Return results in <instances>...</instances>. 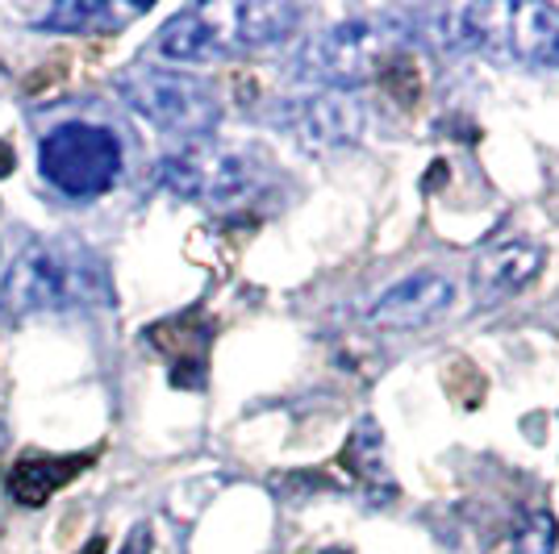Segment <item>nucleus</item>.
I'll return each mask as SVG.
<instances>
[{
    "mask_svg": "<svg viewBox=\"0 0 559 554\" xmlns=\"http://www.w3.org/2000/svg\"><path fill=\"white\" fill-rule=\"evenodd\" d=\"M13 167H17V155H13V146H9V142H0V180H4Z\"/></svg>",
    "mask_w": 559,
    "mask_h": 554,
    "instance_id": "nucleus-19",
    "label": "nucleus"
},
{
    "mask_svg": "<svg viewBox=\"0 0 559 554\" xmlns=\"http://www.w3.org/2000/svg\"><path fill=\"white\" fill-rule=\"evenodd\" d=\"M322 554H347V551H338V546H334V551H322Z\"/></svg>",
    "mask_w": 559,
    "mask_h": 554,
    "instance_id": "nucleus-21",
    "label": "nucleus"
},
{
    "mask_svg": "<svg viewBox=\"0 0 559 554\" xmlns=\"http://www.w3.org/2000/svg\"><path fill=\"white\" fill-rule=\"evenodd\" d=\"M38 171L50 188L75 201H93L109 192L121 176V142L105 125L68 121L55 125L38 146Z\"/></svg>",
    "mask_w": 559,
    "mask_h": 554,
    "instance_id": "nucleus-5",
    "label": "nucleus"
},
{
    "mask_svg": "<svg viewBox=\"0 0 559 554\" xmlns=\"http://www.w3.org/2000/svg\"><path fill=\"white\" fill-rule=\"evenodd\" d=\"M146 338L171 359V384H176V388H201V384H205L213 329H210V322H201L197 309L171 317V322L151 325Z\"/></svg>",
    "mask_w": 559,
    "mask_h": 554,
    "instance_id": "nucleus-12",
    "label": "nucleus"
},
{
    "mask_svg": "<svg viewBox=\"0 0 559 554\" xmlns=\"http://www.w3.org/2000/svg\"><path fill=\"white\" fill-rule=\"evenodd\" d=\"M151 4H130V0H59L38 17V29L50 34H117L130 22H139Z\"/></svg>",
    "mask_w": 559,
    "mask_h": 554,
    "instance_id": "nucleus-13",
    "label": "nucleus"
},
{
    "mask_svg": "<svg viewBox=\"0 0 559 554\" xmlns=\"http://www.w3.org/2000/svg\"><path fill=\"white\" fill-rule=\"evenodd\" d=\"M117 96L151 125H159L164 134H180L192 142L210 138L222 121L217 88L192 71L134 63L117 75Z\"/></svg>",
    "mask_w": 559,
    "mask_h": 554,
    "instance_id": "nucleus-3",
    "label": "nucleus"
},
{
    "mask_svg": "<svg viewBox=\"0 0 559 554\" xmlns=\"http://www.w3.org/2000/svg\"><path fill=\"white\" fill-rule=\"evenodd\" d=\"M384 55H389V34L376 22L350 17L309 38L293 59V75L301 84H318L322 93H355L380 75Z\"/></svg>",
    "mask_w": 559,
    "mask_h": 554,
    "instance_id": "nucleus-6",
    "label": "nucleus"
},
{
    "mask_svg": "<svg viewBox=\"0 0 559 554\" xmlns=\"http://www.w3.org/2000/svg\"><path fill=\"white\" fill-rule=\"evenodd\" d=\"M121 554H151V530L139 526V530L130 533V542H126V551Z\"/></svg>",
    "mask_w": 559,
    "mask_h": 554,
    "instance_id": "nucleus-18",
    "label": "nucleus"
},
{
    "mask_svg": "<svg viewBox=\"0 0 559 554\" xmlns=\"http://www.w3.org/2000/svg\"><path fill=\"white\" fill-rule=\"evenodd\" d=\"M543 263H547V251L531 238L492 242L472 258V292L480 304H506L535 284Z\"/></svg>",
    "mask_w": 559,
    "mask_h": 554,
    "instance_id": "nucleus-9",
    "label": "nucleus"
},
{
    "mask_svg": "<svg viewBox=\"0 0 559 554\" xmlns=\"http://www.w3.org/2000/svg\"><path fill=\"white\" fill-rule=\"evenodd\" d=\"M96 459V450H84V455H47V450H25L13 459L9 475H4V487L9 496L25 508H43L59 492L68 487L88 462Z\"/></svg>",
    "mask_w": 559,
    "mask_h": 554,
    "instance_id": "nucleus-11",
    "label": "nucleus"
},
{
    "mask_svg": "<svg viewBox=\"0 0 559 554\" xmlns=\"http://www.w3.org/2000/svg\"><path fill=\"white\" fill-rule=\"evenodd\" d=\"M376 80H380V88L393 96L401 109H414V105H418L421 75H418V63H414V55H409V50H389Z\"/></svg>",
    "mask_w": 559,
    "mask_h": 554,
    "instance_id": "nucleus-15",
    "label": "nucleus"
},
{
    "mask_svg": "<svg viewBox=\"0 0 559 554\" xmlns=\"http://www.w3.org/2000/svg\"><path fill=\"white\" fill-rule=\"evenodd\" d=\"M276 121L305 150H343L350 142H359L368 113L355 93H309L284 100L276 109Z\"/></svg>",
    "mask_w": 559,
    "mask_h": 554,
    "instance_id": "nucleus-7",
    "label": "nucleus"
},
{
    "mask_svg": "<svg viewBox=\"0 0 559 554\" xmlns=\"http://www.w3.org/2000/svg\"><path fill=\"white\" fill-rule=\"evenodd\" d=\"M559 521L551 508H526L522 526L513 530V554H556Z\"/></svg>",
    "mask_w": 559,
    "mask_h": 554,
    "instance_id": "nucleus-16",
    "label": "nucleus"
},
{
    "mask_svg": "<svg viewBox=\"0 0 559 554\" xmlns=\"http://www.w3.org/2000/svg\"><path fill=\"white\" fill-rule=\"evenodd\" d=\"M455 309V284L443 272L421 267L414 276L389 284L364 313V322L372 329H426V325L443 322L447 313Z\"/></svg>",
    "mask_w": 559,
    "mask_h": 554,
    "instance_id": "nucleus-8",
    "label": "nucleus"
},
{
    "mask_svg": "<svg viewBox=\"0 0 559 554\" xmlns=\"http://www.w3.org/2000/svg\"><path fill=\"white\" fill-rule=\"evenodd\" d=\"M114 304L105 258L71 238H47L25 246L0 276V322L22 325L34 317H71Z\"/></svg>",
    "mask_w": 559,
    "mask_h": 554,
    "instance_id": "nucleus-1",
    "label": "nucleus"
},
{
    "mask_svg": "<svg viewBox=\"0 0 559 554\" xmlns=\"http://www.w3.org/2000/svg\"><path fill=\"white\" fill-rule=\"evenodd\" d=\"M301 9L288 0H217V4H192L155 38V50L171 63H213L230 55L280 47L297 34Z\"/></svg>",
    "mask_w": 559,
    "mask_h": 554,
    "instance_id": "nucleus-2",
    "label": "nucleus"
},
{
    "mask_svg": "<svg viewBox=\"0 0 559 554\" xmlns=\"http://www.w3.org/2000/svg\"><path fill=\"white\" fill-rule=\"evenodd\" d=\"M556 71H559V59H556Z\"/></svg>",
    "mask_w": 559,
    "mask_h": 554,
    "instance_id": "nucleus-22",
    "label": "nucleus"
},
{
    "mask_svg": "<svg viewBox=\"0 0 559 554\" xmlns=\"http://www.w3.org/2000/svg\"><path fill=\"white\" fill-rule=\"evenodd\" d=\"M510 55L531 68H556L559 9L556 4H510Z\"/></svg>",
    "mask_w": 559,
    "mask_h": 554,
    "instance_id": "nucleus-14",
    "label": "nucleus"
},
{
    "mask_svg": "<svg viewBox=\"0 0 559 554\" xmlns=\"http://www.w3.org/2000/svg\"><path fill=\"white\" fill-rule=\"evenodd\" d=\"M105 551H109V542L96 533V538H88V542H84V551H80V554H105Z\"/></svg>",
    "mask_w": 559,
    "mask_h": 554,
    "instance_id": "nucleus-20",
    "label": "nucleus"
},
{
    "mask_svg": "<svg viewBox=\"0 0 559 554\" xmlns=\"http://www.w3.org/2000/svg\"><path fill=\"white\" fill-rule=\"evenodd\" d=\"M338 471L347 475V484L355 487V492L368 496V505H393L396 492H401L393 467H389L384 430L376 425L372 417H364L347 434L343 450H338Z\"/></svg>",
    "mask_w": 559,
    "mask_h": 554,
    "instance_id": "nucleus-10",
    "label": "nucleus"
},
{
    "mask_svg": "<svg viewBox=\"0 0 559 554\" xmlns=\"http://www.w3.org/2000/svg\"><path fill=\"white\" fill-rule=\"evenodd\" d=\"M272 487H276L284 501H305L309 492H330L334 487V480H326V475H313V471H293V475H276L272 480Z\"/></svg>",
    "mask_w": 559,
    "mask_h": 554,
    "instance_id": "nucleus-17",
    "label": "nucleus"
},
{
    "mask_svg": "<svg viewBox=\"0 0 559 554\" xmlns=\"http://www.w3.org/2000/svg\"><path fill=\"white\" fill-rule=\"evenodd\" d=\"M159 184L192 205L230 208L251 201L263 184V171L247 150H234L222 142H188L176 155L159 162Z\"/></svg>",
    "mask_w": 559,
    "mask_h": 554,
    "instance_id": "nucleus-4",
    "label": "nucleus"
}]
</instances>
